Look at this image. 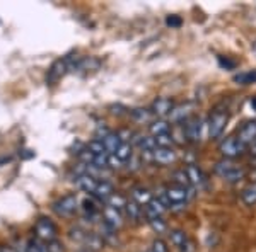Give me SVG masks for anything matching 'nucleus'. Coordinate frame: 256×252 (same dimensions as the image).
Masks as SVG:
<instances>
[{"label": "nucleus", "instance_id": "40", "mask_svg": "<svg viewBox=\"0 0 256 252\" xmlns=\"http://www.w3.org/2000/svg\"><path fill=\"white\" fill-rule=\"evenodd\" d=\"M250 107L256 113V97H251V101H250Z\"/></svg>", "mask_w": 256, "mask_h": 252}, {"label": "nucleus", "instance_id": "16", "mask_svg": "<svg viewBox=\"0 0 256 252\" xmlns=\"http://www.w3.org/2000/svg\"><path fill=\"white\" fill-rule=\"evenodd\" d=\"M98 184H99V181L94 176L82 174V176L77 177V188L82 189L84 193H92L94 194V191H96V188H98Z\"/></svg>", "mask_w": 256, "mask_h": 252}, {"label": "nucleus", "instance_id": "6", "mask_svg": "<svg viewBox=\"0 0 256 252\" xmlns=\"http://www.w3.org/2000/svg\"><path fill=\"white\" fill-rule=\"evenodd\" d=\"M166 194L171 205H186V201L193 196V188H183V186H169L166 188Z\"/></svg>", "mask_w": 256, "mask_h": 252}, {"label": "nucleus", "instance_id": "27", "mask_svg": "<svg viewBox=\"0 0 256 252\" xmlns=\"http://www.w3.org/2000/svg\"><path fill=\"white\" fill-rule=\"evenodd\" d=\"M26 252H50L48 244L40 241V239H30L26 242Z\"/></svg>", "mask_w": 256, "mask_h": 252}, {"label": "nucleus", "instance_id": "10", "mask_svg": "<svg viewBox=\"0 0 256 252\" xmlns=\"http://www.w3.org/2000/svg\"><path fill=\"white\" fill-rule=\"evenodd\" d=\"M236 138L242 143L244 147L253 145L256 143V121H248L238 130Z\"/></svg>", "mask_w": 256, "mask_h": 252}, {"label": "nucleus", "instance_id": "26", "mask_svg": "<svg viewBox=\"0 0 256 252\" xmlns=\"http://www.w3.org/2000/svg\"><path fill=\"white\" fill-rule=\"evenodd\" d=\"M234 82L239 85H250L256 84V70H250V72H241L234 75Z\"/></svg>", "mask_w": 256, "mask_h": 252}, {"label": "nucleus", "instance_id": "44", "mask_svg": "<svg viewBox=\"0 0 256 252\" xmlns=\"http://www.w3.org/2000/svg\"><path fill=\"white\" fill-rule=\"evenodd\" d=\"M147 252H154V251H152V249H148V251H147Z\"/></svg>", "mask_w": 256, "mask_h": 252}, {"label": "nucleus", "instance_id": "25", "mask_svg": "<svg viewBox=\"0 0 256 252\" xmlns=\"http://www.w3.org/2000/svg\"><path fill=\"white\" fill-rule=\"evenodd\" d=\"M241 200L246 206H254L256 205V184H250L248 188L242 189Z\"/></svg>", "mask_w": 256, "mask_h": 252}, {"label": "nucleus", "instance_id": "34", "mask_svg": "<svg viewBox=\"0 0 256 252\" xmlns=\"http://www.w3.org/2000/svg\"><path fill=\"white\" fill-rule=\"evenodd\" d=\"M154 252H169L168 249V244L162 241V239H156L154 242H152V247H150Z\"/></svg>", "mask_w": 256, "mask_h": 252}, {"label": "nucleus", "instance_id": "30", "mask_svg": "<svg viewBox=\"0 0 256 252\" xmlns=\"http://www.w3.org/2000/svg\"><path fill=\"white\" fill-rule=\"evenodd\" d=\"M82 210H84L86 217H89V218H96L98 213H99L96 203H94V201L90 200V198H86V200L82 201Z\"/></svg>", "mask_w": 256, "mask_h": 252}, {"label": "nucleus", "instance_id": "19", "mask_svg": "<svg viewBox=\"0 0 256 252\" xmlns=\"http://www.w3.org/2000/svg\"><path fill=\"white\" fill-rule=\"evenodd\" d=\"M113 194H114V191H113V186H111V183H108V181H99L96 191H94V196H96L98 200L108 201Z\"/></svg>", "mask_w": 256, "mask_h": 252}, {"label": "nucleus", "instance_id": "42", "mask_svg": "<svg viewBox=\"0 0 256 252\" xmlns=\"http://www.w3.org/2000/svg\"><path fill=\"white\" fill-rule=\"evenodd\" d=\"M253 51L256 53V41H254V43H253Z\"/></svg>", "mask_w": 256, "mask_h": 252}, {"label": "nucleus", "instance_id": "8", "mask_svg": "<svg viewBox=\"0 0 256 252\" xmlns=\"http://www.w3.org/2000/svg\"><path fill=\"white\" fill-rule=\"evenodd\" d=\"M183 131H184V140L192 143L200 142L202 136V119L196 116H192L188 121H184L183 125Z\"/></svg>", "mask_w": 256, "mask_h": 252}, {"label": "nucleus", "instance_id": "36", "mask_svg": "<svg viewBox=\"0 0 256 252\" xmlns=\"http://www.w3.org/2000/svg\"><path fill=\"white\" fill-rule=\"evenodd\" d=\"M48 251L50 252H64V244H62L60 241L48 242Z\"/></svg>", "mask_w": 256, "mask_h": 252}, {"label": "nucleus", "instance_id": "2", "mask_svg": "<svg viewBox=\"0 0 256 252\" xmlns=\"http://www.w3.org/2000/svg\"><path fill=\"white\" fill-rule=\"evenodd\" d=\"M52 210L62 218H70L79 210V200H77L76 194H67V196L56 200L52 205Z\"/></svg>", "mask_w": 256, "mask_h": 252}, {"label": "nucleus", "instance_id": "15", "mask_svg": "<svg viewBox=\"0 0 256 252\" xmlns=\"http://www.w3.org/2000/svg\"><path fill=\"white\" fill-rule=\"evenodd\" d=\"M152 160H156L160 165L172 164L176 160V152L171 147H158L152 152Z\"/></svg>", "mask_w": 256, "mask_h": 252}, {"label": "nucleus", "instance_id": "39", "mask_svg": "<svg viewBox=\"0 0 256 252\" xmlns=\"http://www.w3.org/2000/svg\"><path fill=\"white\" fill-rule=\"evenodd\" d=\"M218 65H220L222 68H236V63H234V61H230V60H224L220 56V58H218Z\"/></svg>", "mask_w": 256, "mask_h": 252}, {"label": "nucleus", "instance_id": "3", "mask_svg": "<svg viewBox=\"0 0 256 252\" xmlns=\"http://www.w3.org/2000/svg\"><path fill=\"white\" fill-rule=\"evenodd\" d=\"M227 121H229V113L226 109L222 111H214L208 118V136L212 140L220 138L222 133H224Z\"/></svg>", "mask_w": 256, "mask_h": 252}, {"label": "nucleus", "instance_id": "13", "mask_svg": "<svg viewBox=\"0 0 256 252\" xmlns=\"http://www.w3.org/2000/svg\"><path fill=\"white\" fill-rule=\"evenodd\" d=\"M102 218H104V223L108 227H111L113 230H118L120 227L123 225V217L122 212L113 206H104L102 208Z\"/></svg>", "mask_w": 256, "mask_h": 252}, {"label": "nucleus", "instance_id": "17", "mask_svg": "<svg viewBox=\"0 0 256 252\" xmlns=\"http://www.w3.org/2000/svg\"><path fill=\"white\" fill-rule=\"evenodd\" d=\"M148 131H150V136L158 138V136H164V135H171V128H169V123L166 119H156L148 125Z\"/></svg>", "mask_w": 256, "mask_h": 252}, {"label": "nucleus", "instance_id": "12", "mask_svg": "<svg viewBox=\"0 0 256 252\" xmlns=\"http://www.w3.org/2000/svg\"><path fill=\"white\" fill-rule=\"evenodd\" d=\"M172 109H174V102H172L169 97H158L150 106L152 114H154V116H159V118L169 116Z\"/></svg>", "mask_w": 256, "mask_h": 252}, {"label": "nucleus", "instance_id": "23", "mask_svg": "<svg viewBox=\"0 0 256 252\" xmlns=\"http://www.w3.org/2000/svg\"><path fill=\"white\" fill-rule=\"evenodd\" d=\"M84 242L88 246V251H98L104 246V241L101 239V235L94 234V232H86V237H84Z\"/></svg>", "mask_w": 256, "mask_h": 252}, {"label": "nucleus", "instance_id": "28", "mask_svg": "<svg viewBox=\"0 0 256 252\" xmlns=\"http://www.w3.org/2000/svg\"><path fill=\"white\" fill-rule=\"evenodd\" d=\"M114 155H116L120 160H123V162L130 160L132 157H134V152H132V145L128 142H123L122 145L118 147V150L114 152Z\"/></svg>", "mask_w": 256, "mask_h": 252}, {"label": "nucleus", "instance_id": "14", "mask_svg": "<svg viewBox=\"0 0 256 252\" xmlns=\"http://www.w3.org/2000/svg\"><path fill=\"white\" fill-rule=\"evenodd\" d=\"M166 206H164L162 201L159 198H152L150 203L144 206V213H146L147 220H152V218H162V215L166 213Z\"/></svg>", "mask_w": 256, "mask_h": 252}, {"label": "nucleus", "instance_id": "7", "mask_svg": "<svg viewBox=\"0 0 256 252\" xmlns=\"http://www.w3.org/2000/svg\"><path fill=\"white\" fill-rule=\"evenodd\" d=\"M184 172H186L188 181L193 189H202L207 186V176L204 174V171H202L196 164H188L186 167H184Z\"/></svg>", "mask_w": 256, "mask_h": 252}, {"label": "nucleus", "instance_id": "38", "mask_svg": "<svg viewBox=\"0 0 256 252\" xmlns=\"http://www.w3.org/2000/svg\"><path fill=\"white\" fill-rule=\"evenodd\" d=\"M166 24H168V26H171V27H180L181 26V19L178 17V15H171V17L166 19Z\"/></svg>", "mask_w": 256, "mask_h": 252}, {"label": "nucleus", "instance_id": "33", "mask_svg": "<svg viewBox=\"0 0 256 252\" xmlns=\"http://www.w3.org/2000/svg\"><path fill=\"white\" fill-rule=\"evenodd\" d=\"M108 206H113V208H116V210H125V206H126V200L123 196H120V194H113V196L108 200Z\"/></svg>", "mask_w": 256, "mask_h": 252}, {"label": "nucleus", "instance_id": "18", "mask_svg": "<svg viewBox=\"0 0 256 252\" xmlns=\"http://www.w3.org/2000/svg\"><path fill=\"white\" fill-rule=\"evenodd\" d=\"M125 213H126V217L130 218L132 222L142 220V215H146V213H144V206H142V205H138L137 201H134V200H128V201H126Z\"/></svg>", "mask_w": 256, "mask_h": 252}, {"label": "nucleus", "instance_id": "20", "mask_svg": "<svg viewBox=\"0 0 256 252\" xmlns=\"http://www.w3.org/2000/svg\"><path fill=\"white\" fill-rule=\"evenodd\" d=\"M102 143H104L108 154H114V152L118 150V147L123 143V138L120 136V133H113V131H111L106 138H102Z\"/></svg>", "mask_w": 256, "mask_h": 252}, {"label": "nucleus", "instance_id": "41", "mask_svg": "<svg viewBox=\"0 0 256 252\" xmlns=\"http://www.w3.org/2000/svg\"><path fill=\"white\" fill-rule=\"evenodd\" d=\"M0 252H9V251H7L6 247H0Z\"/></svg>", "mask_w": 256, "mask_h": 252}, {"label": "nucleus", "instance_id": "21", "mask_svg": "<svg viewBox=\"0 0 256 252\" xmlns=\"http://www.w3.org/2000/svg\"><path fill=\"white\" fill-rule=\"evenodd\" d=\"M169 241H171V244L176 247V249H180V247H183L184 244L190 241V237H188V234L184 232V230L174 229V230H171V232H169Z\"/></svg>", "mask_w": 256, "mask_h": 252}, {"label": "nucleus", "instance_id": "5", "mask_svg": "<svg viewBox=\"0 0 256 252\" xmlns=\"http://www.w3.org/2000/svg\"><path fill=\"white\" fill-rule=\"evenodd\" d=\"M218 152L224 155V159H236V157L242 155L246 152V147L236 138V136H227L218 143Z\"/></svg>", "mask_w": 256, "mask_h": 252}, {"label": "nucleus", "instance_id": "37", "mask_svg": "<svg viewBox=\"0 0 256 252\" xmlns=\"http://www.w3.org/2000/svg\"><path fill=\"white\" fill-rule=\"evenodd\" d=\"M180 252H196V247H195V242L192 241V239H190V241L184 244L183 247H180V249H178Z\"/></svg>", "mask_w": 256, "mask_h": 252}, {"label": "nucleus", "instance_id": "32", "mask_svg": "<svg viewBox=\"0 0 256 252\" xmlns=\"http://www.w3.org/2000/svg\"><path fill=\"white\" fill-rule=\"evenodd\" d=\"M172 179H174L176 186H183V188H192V184H190L188 176H186V172H184V169H183V171H176L174 174H172Z\"/></svg>", "mask_w": 256, "mask_h": 252}, {"label": "nucleus", "instance_id": "43", "mask_svg": "<svg viewBox=\"0 0 256 252\" xmlns=\"http://www.w3.org/2000/svg\"><path fill=\"white\" fill-rule=\"evenodd\" d=\"M79 252H90V251H88V249H86V251H79Z\"/></svg>", "mask_w": 256, "mask_h": 252}, {"label": "nucleus", "instance_id": "35", "mask_svg": "<svg viewBox=\"0 0 256 252\" xmlns=\"http://www.w3.org/2000/svg\"><path fill=\"white\" fill-rule=\"evenodd\" d=\"M123 165H125V162H123V160H120L114 154H110L108 167H111V169H120V167H123Z\"/></svg>", "mask_w": 256, "mask_h": 252}, {"label": "nucleus", "instance_id": "24", "mask_svg": "<svg viewBox=\"0 0 256 252\" xmlns=\"http://www.w3.org/2000/svg\"><path fill=\"white\" fill-rule=\"evenodd\" d=\"M130 116L137 123H152V111L150 109H142V107H135L130 111Z\"/></svg>", "mask_w": 256, "mask_h": 252}, {"label": "nucleus", "instance_id": "31", "mask_svg": "<svg viewBox=\"0 0 256 252\" xmlns=\"http://www.w3.org/2000/svg\"><path fill=\"white\" fill-rule=\"evenodd\" d=\"M147 222L156 234H164L168 230V223L164 222V218H152V220H147Z\"/></svg>", "mask_w": 256, "mask_h": 252}, {"label": "nucleus", "instance_id": "9", "mask_svg": "<svg viewBox=\"0 0 256 252\" xmlns=\"http://www.w3.org/2000/svg\"><path fill=\"white\" fill-rule=\"evenodd\" d=\"M193 109H195V104L193 102H183V104L174 106V109L169 114V121L172 123H184L192 118Z\"/></svg>", "mask_w": 256, "mask_h": 252}, {"label": "nucleus", "instance_id": "11", "mask_svg": "<svg viewBox=\"0 0 256 252\" xmlns=\"http://www.w3.org/2000/svg\"><path fill=\"white\" fill-rule=\"evenodd\" d=\"M68 70L67 63H65V60H56L52 63V67L48 68L46 72V84L48 85H55L56 82L60 80L62 77L65 75V72Z\"/></svg>", "mask_w": 256, "mask_h": 252}, {"label": "nucleus", "instance_id": "4", "mask_svg": "<svg viewBox=\"0 0 256 252\" xmlns=\"http://www.w3.org/2000/svg\"><path fill=\"white\" fill-rule=\"evenodd\" d=\"M34 234H36V239L43 242H52V241H56V235H58V230H56V225L53 223L50 218L46 217H41L34 225Z\"/></svg>", "mask_w": 256, "mask_h": 252}, {"label": "nucleus", "instance_id": "29", "mask_svg": "<svg viewBox=\"0 0 256 252\" xmlns=\"http://www.w3.org/2000/svg\"><path fill=\"white\" fill-rule=\"evenodd\" d=\"M88 148L89 152H92L94 155H102V154H108V150H106V147H104V143H102V140H99V138H94V140H90V142L88 143Z\"/></svg>", "mask_w": 256, "mask_h": 252}, {"label": "nucleus", "instance_id": "22", "mask_svg": "<svg viewBox=\"0 0 256 252\" xmlns=\"http://www.w3.org/2000/svg\"><path fill=\"white\" fill-rule=\"evenodd\" d=\"M132 200L137 201L138 205L146 206V205L150 203L152 193L148 191V189H146V188H135L134 191H132Z\"/></svg>", "mask_w": 256, "mask_h": 252}, {"label": "nucleus", "instance_id": "1", "mask_svg": "<svg viewBox=\"0 0 256 252\" xmlns=\"http://www.w3.org/2000/svg\"><path fill=\"white\" fill-rule=\"evenodd\" d=\"M214 171H216L217 176H220L222 179L227 181V183H238V181H241L242 177L246 176L244 169L239 167V165L230 159L218 160L216 164V167H214Z\"/></svg>", "mask_w": 256, "mask_h": 252}]
</instances>
